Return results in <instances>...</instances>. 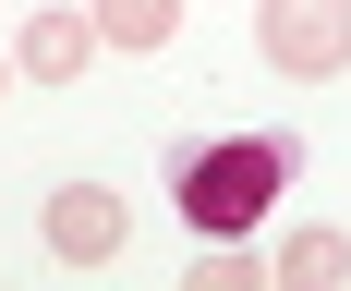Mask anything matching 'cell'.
I'll return each mask as SVG.
<instances>
[{"instance_id":"1","label":"cell","mask_w":351,"mask_h":291,"mask_svg":"<svg viewBox=\"0 0 351 291\" xmlns=\"http://www.w3.org/2000/svg\"><path fill=\"white\" fill-rule=\"evenodd\" d=\"M291 170H303V134H194L170 146V207L194 243H254L267 231V207L291 194Z\"/></svg>"},{"instance_id":"2","label":"cell","mask_w":351,"mask_h":291,"mask_svg":"<svg viewBox=\"0 0 351 291\" xmlns=\"http://www.w3.org/2000/svg\"><path fill=\"white\" fill-rule=\"evenodd\" d=\"M254 49L291 85H327L351 73V0H254Z\"/></svg>"},{"instance_id":"3","label":"cell","mask_w":351,"mask_h":291,"mask_svg":"<svg viewBox=\"0 0 351 291\" xmlns=\"http://www.w3.org/2000/svg\"><path fill=\"white\" fill-rule=\"evenodd\" d=\"M36 243L61 255V267H109V255L134 243V207H121L109 182H61V194L36 207Z\"/></svg>"},{"instance_id":"4","label":"cell","mask_w":351,"mask_h":291,"mask_svg":"<svg viewBox=\"0 0 351 291\" xmlns=\"http://www.w3.org/2000/svg\"><path fill=\"white\" fill-rule=\"evenodd\" d=\"M85 61H97V12L36 0L25 25H12V73H25V85H85Z\"/></svg>"},{"instance_id":"5","label":"cell","mask_w":351,"mask_h":291,"mask_svg":"<svg viewBox=\"0 0 351 291\" xmlns=\"http://www.w3.org/2000/svg\"><path fill=\"white\" fill-rule=\"evenodd\" d=\"M97 12V49H121V61H158L182 36V0H85Z\"/></svg>"},{"instance_id":"6","label":"cell","mask_w":351,"mask_h":291,"mask_svg":"<svg viewBox=\"0 0 351 291\" xmlns=\"http://www.w3.org/2000/svg\"><path fill=\"white\" fill-rule=\"evenodd\" d=\"M279 279H291V291H339V279H351V231H339V218L291 231V243H279Z\"/></svg>"},{"instance_id":"7","label":"cell","mask_w":351,"mask_h":291,"mask_svg":"<svg viewBox=\"0 0 351 291\" xmlns=\"http://www.w3.org/2000/svg\"><path fill=\"white\" fill-rule=\"evenodd\" d=\"M254 279H267V267H254L243 243H206V267H194V291H254Z\"/></svg>"},{"instance_id":"8","label":"cell","mask_w":351,"mask_h":291,"mask_svg":"<svg viewBox=\"0 0 351 291\" xmlns=\"http://www.w3.org/2000/svg\"><path fill=\"white\" fill-rule=\"evenodd\" d=\"M0 85H12V49H0Z\"/></svg>"}]
</instances>
